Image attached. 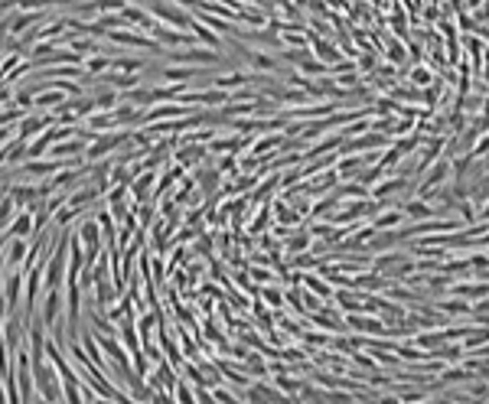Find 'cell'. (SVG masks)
I'll list each match as a JSON object with an SVG mask.
<instances>
[{"label":"cell","instance_id":"obj_1","mask_svg":"<svg viewBox=\"0 0 489 404\" xmlns=\"http://www.w3.org/2000/svg\"><path fill=\"white\" fill-rule=\"evenodd\" d=\"M130 140V130L124 128H115V130H101V134H95L92 140H88V150H85V160H105L108 153H118L121 147H128Z\"/></svg>","mask_w":489,"mask_h":404},{"label":"cell","instance_id":"obj_2","mask_svg":"<svg viewBox=\"0 0 489 404\" xmlns=\"http://www.w3.org/2000/svg\"><path fill=\"white\" fill-rule=\"evenodd\" d=\"M147 10H150V16L157 24L173 26V30H190V24H192L190 10H183L180 4H173V0H147Z\"/></svg>","mask_w":489,"mask_h":404},{"label":"cell","instance_id":"obj_3","mask_svg":"<svg viewBox=\"0 0 489 404\" xmlns=\"http://www.w3.org/2000/svg\"><path fill=\"white\" fill-rule=\"evenodd\" d=\"M451 176H453L451 157H441V160H434L428 170H424V173H421V180L414 183V192H418V196L424 199L431 190H437V186H447V183H451Z\"/></svg>","mask_w":489,"mask_h":404},{"label":"cell","instance_id":"obj_4","mask_svg":"<svg viewBox=\"0 0 489 404\" xmlns=\"http://www.w3.org/2000/svg\"><path fill=\"white\" fill-rule=\"evenodd\" d=\"M411 190H414V180H408V176L398 173V176H382V180L369 190V196L385 209V206H391V199H395L398 192H411Z\"/></svg>","mask_w":489,"mask_h":404},{"label":"cell","instance_id":"obj_5","mask_svg":"<svg viewBox=\"0 0 489 404\" xmlns=\"http://www.w3.org/2000/svg\"><path fill=\"white\" fill-rule=\"evenodd\" d=\"M24 287H26V271H7V274H4V290H0V297H4V306H7V316L20 313Z\"/></svg>","mask_w":489,"mask_h":404},{"label":"cell","instance_id":"obj_6","mask_svg":"<svg viewBox=\"0 0 489 404\" xmlns=\"http://www.w3.org/2000/svg\"><path fill=\"white\" fill-rule=\"evenodd\" d=\"M346 326H349V333L359 336H388V323L372 313H346Z\"/></svg>","mask_w":489,"mask_h":404},{"label":"cell","instance_id":"obj_7","mask_svg":"<svg viewBox=\"0 0 489 404\" xmlns=\"http://www.w3.org/2000/svg\"><path fill=\"white\" fill-rule=\"evenodd\" d=\"M53 124H56V115H30V111H26V115L20 118V124H16V138L33 140L46 128H53Z\"/></svg>","mask_w":489,"mask_h":404},{"label":"cell","instance_id":"obj_8","mask_svg":"<svg viewBox=\"0 0 489 404\" xmlns=\"http://www.w3.org/2000/svg\"><path fill=\"white\" fill-rule=\"evenodd\" d=\"M62 306H66V300H62V290L59 287H46V304H43V310H39V320H43V326H56V323L62 320Z\"/></svg>","mask_w":489,"mask_h":404},{"label":"cell","instance_id":"obj_9","mask_svg":"<svg viewBox=\"0 0 489 404\" xmlns=\"http://www.w3.org/2000/svg\"><path fill=\"white\" fill-rule=\"evenodd\" d=\"M310 53H314L316 59H323V62H326V66H333V62H339V59H343V49H339V43H336V39L320 36V33H316L314 39H310Z\"/></svg>","mask_w":489,"mask_h":404},{"label":"cell","instance_id":"obj_10","mask_svg":"<svg viewBox=\"0 0 489 404\" xmlns=\"http://www.w3.org/2000/svg\"><path fill=\"white\" fill-rule=\"evenodd\" d=\"M244 59H248V66H252V72H281L277 69V53H271V49H244Z\"/></svg>","mask_w":489,"mask_h":404},{"label":"cell","instance_id":"obj_11","mask_svg":"<svg viewBox=\"0 0 489 404\" xmlns=\"http://www.w3.org/2000/svg\"><path fill=\"white\" fill-rule=\"evenodd\" d=\"M252 72H244V69H229V72H215L212 76V82L209 85H215V88H222V92H235V88H242V85H252Z\"/></svg>","mask_w":489,"mask_h":404},{"label":"cell","instance_id":"obj_12","mask_svg":"<svg viewBox=\"0 0 489 404\" xmlns=\"http://www.w3.org/2000/svg\"><path fill=\"white\" fill-rule=\"evenodd\" d=\"M153 186H157V170H144V173H138L134 176V183L128 186L130 190V199H134V202H147V196L153 199Z\"/></svg>","mask_w":489,"mask_h":404},{"label":"cell","instance_id":"obj_13","mask_svg":"<svg viewBox=\"0 0 489 404\" xmlns=\"http://www.w3.org/2000/svg\"><path fill=\"white\" fill-rule=\"evenodd\" d=\"M26 254H30V238H10V242H7V252H4V267H7V271L24 267Z\"/></svg>","mask_w":489,"mask_h":404},{"label":"cell","instance_id":"obj_14","mask_svg":"<svg viewBox=\"0 0 489 404\" xmlns=\"http://www.w3.org/2000/svg\"><path fill=\"white\" fill-rule=\"evenodd\" d=\"M372 225H375L379 232L401 229V225H408V215H405V209H398V206H385V209H379V215L372 219Z\"/></svg>","mask_w":489,"mask_h":404},{"label":"cell","instance_id":"obj_15","mask_svg":"<svg viewBox=\"0 0 489 404\" xmlns=\"http://www.w3.org/2000/svg\"><path fill=\"white\" fill-rule=\"evenodd\" d=\"M339 183H343V180H339V170L336 167H326V170H320V173H314L310 180H307V186H310V192H314V196L336 190Z\"/></svg>","mask_w":489,"mask_h":404},{"label":"cell","instance_id":"obj_16","mask_svg":"<svg viewBox=\"0 0 489 404\" xmlns=\"http://www.w3.org/2000/svg\"><path fill=\"white\" fill-rule=\"evenodd\" d=\"M434 310L453 320V316H470V313H473V306H470V300H463V297H457V294H451V297H441V300H437Z\"/></svg>","mask_w":489,"mask_h":404},{"label":"cell","instance_id":"obj_17","mask_svg":"<svg viewBox=\"0 0 489 404\" xmlns=\"http://www.w3.org/2000/svg\"><path fill=\"white\" fill-rule=\"evenodd\" d=\"M264 352L261 349H254V352H248V356L242 358V366H244V372L252 375V378H271V362H264Z\"/></svg>","mask_w":489,"mask_h":404},{"label":"cell","instance_id":"obj_18","mask_svg":"<svg viewBox=\"0 0 489 404\" xmlns=\"http://www.w3.org/2000/svg\"><path fill=\"white\" fill-rule=\"evenodd\" d=\"M362 167H366V157H362V153H339V160H336L339 180H356Z\"/></svg>","mask_w":489,"mask_h":404},{"label":"cell","instance_id":"obj_19","mask_svg":"<svg viewBox=\"0 0 489 404\" xmlns=\"http://www.w3.org/2000/svg\"><path fill=\"white\" fill-rule=\"evenodd\" d=\"M382 59L391 62V66H405V62L411 59V53H408V43H405V39H385Z\"/></svg>","mask_w":489,"mask_h":404},{"label":"cell","instance_id":"obj_20","mask_svg":"<svg viewBox=\"0 0 489 404\" xmlns=\"http://www.w3.org/2000/svg\"><path fill=\"white\" fill-rule=\"evenodd\" d=\"M98 199H105V192H101L95 183H88V186H78L76 192H69V206H76V209H82L85 212V206H92V202H98Z\"/></svg>","mask_w":489,"mask_h":404},{"label":"cell","instance_id":"obj_21","mask_svg":"<svg viewBox=\"0 0 489 404\" xmlns=\"http://www.w3.org/2000/svg\"><path fill=\"white\" fill-rule=\"evenodd\" d=\"M121 98L138 108H150V105H157V88H153V85H138V88L121 92Z\"/></svg>","mask_w":489,"mask_h":404},{"label":"cell","instance_id":"obj_22","mask_svg":"<svg viewBox=\"0 0 489 404\" xmlns=\"http://www.w3.org/2000/svg\"><path fill=\"white\" fill-rule=\"evenodd\" d=\"M310 244H314V235H310V229H307V225H300L294 235H287V242H284V252H287V258H291V254L310 252Z\"/></svg>","mask_w":489,"mask_h":404},{"label":"cell","instance_id":"obj_23","mask_svg":"<svg viewBox=\"0 0 489 404\" xmlns=\"http://www.w3.org/2000/svg\"><path fill=\"white\" fill-rule=\"evenodd\" d=\"M7 235L10 238H33V212L30 209H20L14 215V222L7 225Z\"/></svg>","mask_w":489,"mask_h":404},{"label":"cell","instance_id":"obj_24","mask_svg":"<svg viewBox=\"0 0 489 404\" xmlns=\"http://www.w3.org/2000/svg\"><path fill=\"white\" fill-rule=\"evenodd\" d=\"M190 30L196 33V39H199V46H209V49H219L222 53V36L212 30V26H206V24H199L196 16H192V24H190Z\"/></svg>","mask_w":489,"mask_h":404},{"label":"cell","instance_id":"obj_25","mask_svg":"<svg viewBox=\"0 0 489 404\" xmlns=\"http://www.w3.org/2000/svg\"><path fill=\"white\" fill-rule=\"evenodd\" d=\"M401 209H405L408 222H424V219H431V215H437L434 206H431L428 199H421V196H418V199H408V202H405Z\"/></svg>","mask_w":489,"mask_h":404},{"label":"cell","instance_id":"obj_26","mask_svg":"<svg viewBox=\"0 0 489 404\" xmlns=\"http://www.w3.org/2000/svg\"><path fill=\"white\" fill-rule=\"evenodd\" d=\"M297 69L304 72V76H310V78H320V76H329V66L323 59H316L314 53H307L304 59L297 62Z\"/></svg>","mask_w":489,"mask_h":404},{"label":"cell","instance_id":"obj_27","mask_svg":"<svg viewBox=\"0 0 489 404\" xmlns=\"http://www.w3.org/2000/svg\"><path fill=\"white\" fill-rule=\"evenodd\" d=\"M437 78V72L431 69L428 62H414L411 69H408V82H414V85H421V88H428L431 82Z\"/></svg>","mask_w":489,"mask_h":404},{"label":"cell","instance_id":"obj_28","mask_svg":"<svg viewBox=\"0 0 489 404\" xmlns=\"http://www.w3.org/2000/svg\"><path fill=\"white\" fill-rule=\"evenodd\" d=\"M258 297H264L271 310H284V287H277V284H261Z\"/></svg>","mask_w":489,"mask_h":404},{"label":"cell","instance_id":"obj_29","mask_svg":"<svg viewBox=\"0 0 489 404\" xmlns=\"http://www.w3.org/2000/svg\"><path fill=\"white\" fill-rule=\"evenodd\" d=\"M111 72H144V62L134 56H111Z\"/></svg>","mask_w":489,"mask_h":404},{"label":"cell","instance_id":"obj_30","mask_svg":"<svg viewBox=\"0 0 489 404\" xmlns=\"http://www.w3.org/2000/svg\"><path fill=\"white\" fill-rule=\"evenodd\" d=\"M111 69V56H101V53H92L85 59V72L88 76H101V72Z\"/></svg>","mask_w":489,"mask_h":404},{"label":"cell","instance_id":"obj_31","mask_svg":"<svg viewBox=\"0 0 489 404\" xmlns=\"http://www.w3.org/2000/svg\"><path fill=\"white\" fill-rule=\"evenodd\" d=\"M78 212H82V209H76V206H69V202H66V206H59V209H56V215H53V225H56V229H69V225H72V219H76Z\"/></svg>","mask_w":489,"mask_h":404},{"label":"cell","instance_id":"obj_32","mask_svg":"<svg viewBox=\"0 0 489 404\" xmlns=\"http://www.w3.org/2000/svg\"><path fill=\"white\" fill-rule=\"evenodd\" d=\"M173 398H176V401H183V404L196 401V388H192V381H190V378H176Z\"/></svg>","mask_w":489,"mask_h":404},{"label":"cell","instance_id":"obj_33","mask_svg":"<svg viewBox=\"0 0 489 404\" xmlns=\"http://www.w3.org/2000/svg\"><path fill=\"white\" fill-rule=\"evenodd\" d=\"M356 62H359V72H362V76H372V72L379 69V56H375L372 49H362V53L356 56Z\"/></svg>","mask_w":489,"mask_h":404},{"label":"cell","instance_id":"obj_34","mask_svg":"<svg viewBox=\"0 0 489 404\" xmlns=\"http://www.w3.org/2000/svg\"><path fill=\"white\" fill-rule=\"evenodd\" d=\"M466 157H473V160H489V130L480 134V140L473 144V150L466 153Z\"/></svg>","mask_w":489,"mask_h":404},{"label":"cell","instance_id":"obj_35","mask_svg":"<svg viewBox=\"0 0 489 404\" xmlns=\"http://www.w3.org/2000/svg\"><path fill=\"white\" fill-rule=\"evenodd\" d=\"M470 306H473V313H470V316H486V313H489V294H486V297H480V300H473Z\"/></svg>","mask_w":489,"mask_h":404},{"label":"cell","instance_id":"obj_36","mask_svg":"<svg viewBox=\"0 0 489 404\" xmlns=\"http://www.w3.org/2000/svg\"><path fill=\"white\" fill-rule=\"evenodd\" d=\"M473 16H476V24H489V0H483L480 7L473 10Z\"/></svg>","mask_w":489,"mask_h":404},{"label":"cell","instance_id":"obj_37","mask_svg":"<svg viewBox=\"0 0 489 404\" xmlns=\"http://www.w3.org/2000/svg\"><path fill=\"white\" fill-rule=\"evenodd\" d=\"M326 7L333 10V14H343V10L352 7V4H349V0H326Z\"/></svg>","mask_w":489,"mask_h":404},{"label":"cell","instance_id":"obj_38","mask_svg":"<svg viewBox=\"0 0 489 404\" xmlns=\"http://www.w3.org/2000/svg\"><path fill=\"white\" fill-rule=\"evenodd\" d=\"M447 7H451L453 14H460V10H470V7H466V0H447Z\"/></svg>","mask_w":489,"mask_h":404},{"label":"cell","instance_id":"obj_39","mask_svg":"<svg viewBox=\"0 0 489 404\" xmlns=\"http://www.w3.org/2000/svg\"><path fill=\"white\" fill-rule=\"evenodd\" d=\"M480 222H489V202H483L480 206Z\"/></svg>","mask_w":489,"mask_h":404},{"label":"cell","instance_id":"obj_40","mask_svg":"<svg viewBox=\"0 0 489 404\" xmlns=\"http://www.w3.org/2000/svg\"><path fill=\"white\" fill-rule=\"evenodd\" d=\"M486 62H489V43H486Z\"/></svg>","mask_w":489,"mask_h":404},{"label":"cell","instance_id":"obj_41","mask_svg":"<svg viewBox=\"0 0 489 404\" xmlns=\"http://www.w3.org/2000/svg\"><path fill=\"white\" fill-rule=\"evenodd\" d=\"M128 4H138V0H128Z\"/></svg>","mask_w":489,"mask_h":404}]
</instances>
